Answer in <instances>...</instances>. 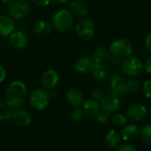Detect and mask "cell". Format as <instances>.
I'll return each mask as SVG.
<instances>
[{"mask_svg": "<svg viewBox=\"0 0 151 151\" xmlns=\"http://www.w3.org/2000/svg\"><path fill=\"white\" fill-rule=\"evenodd\" d=\"M74 17L67 9H61L58 11L52 17L51 26L52 28L58 32H66L70 30L73 25Z\"/></svg>", "mask_w": 151, "mask_h": 151, "instance_id": "cell-2", "label": "cell"}, {"mask_svg": "<svg viewBox=\"0 0 151 151\" xmlns=\"http://www.w3.org/2000/svg\"><path fill=\"white\" fill-rule=\"evenodd\" d=\"M52 26L47 20H39L33 26V33L38 37H46L52 32Z\"/></svg>", "mask_w": 151, "mask_h": 151, "instance_id": "cell-18", "label": "cell"}, {"mask_svg": "<svg viewBox=\"0 0 151 151\" xmlns=\"http://www.w3.org/2000/svg\"><path fill=\"white\" fill-rule=\"evenodd\" d=\"M9 42L12 48L16 50H23L28 44V38L23 32L16 31L9 36Z\"/></svg>", "mask_w": 151, "mask_h": 151, "instance_id": "cell-14", "label": "cell"}, {"mask_svg": "<svg viewBox=\"0 0 151 151\" xmlns=\"http://www.w3.org/2000/svg\"><path fill=\"white\" fill-rule=\"evenodd\" d=\"M95 118H96V120L98 123L104 124V123H105V122L108 120V119H109V114L106 113V112H104V111H99V112L95 116Z\"/></svg>", "mask_w": 151, "mask_h": 151, "instance_id": "cell-30", "label": "cell"}, {"mask_svg": "<svg viewBox=\"0 0 151 151\" xmlns=\"http://www.w3.org/2000/svg\"><path fill=\"white\" fill-rule=\"evenodd\" d=\"M117 151H138V150L131 144H123L117 148Z\"/></svg>", "mask_w": 151, "mask_h": 151, "instance_id": "cell-31", "label": "cell"}, {"mask_svg": "<svg viewBox=\"0 0 151 151\" xmlns=\"http://www.w3.org/2000/svg\"><path fill=\"white\" fill-rule=\"evenodd\" d=\"M91 73L93 77L99 81H104L109 78V69L104 63H95Z\"/></svg>", "mask_w": 151, "mask_h": 151, "instance_id": "cell-21", "label": "cell"}, {"mask_svg": "<svg viewBox=\"0 0 151 151\" xmlns=\"http://www.w3.org/2000/svg\"><path fill=\"white\" fill-rule=\"evenodd\" d=\"M75 30L79 38L83 41H89L96 34V26L90 19L82 18L77 22Z\"/></svg>", "mask_w": 151, "mask_h": 151, "instance_id": "cell-7", "label": "cell"}, {"mask_svg": "<svg viewBox=\"0 0 151 151\" xmlns=\"http://www.w3.org/2000/svg\"><path fill=\"white\" fill-rule=\"evenodd\" d=\"M84 116H85V114H84L82 109H81L80 107L74 108L73 110V111L71 112V119L74 122H81L84 119Z\"/></svg>", "mask_w": 151, "mask_h": 151, "instance_id": "cell-28", "label": "cell"}, {"mask_svg": "<svg viewBox=\"0 0 151 151\" xmlns=\"http://www.w3.org/2000/svg\"><path fill=\"white\" fill-rule=\"evenodd\" d=\"M100 108L104 112L110 114H113L118 111L120 108V97L111 94L108 96H104V97L100 100Z\"/></svg>", "mask_w": 151, "mask_h": 151, "instance_id": "cell-8", "label": "cell"}, {"mask_svg": "<svg viewBox=\"0 0 151 151\" xmlns=\"http://www.w3.org/2000/svg\"><path fill=\"white\" fill-rule=\"evenodd\" d=\"M50 100V93L45 88H35L28 96L29 104L35 111H43L48 108Z\"/></svg>", "mask_w": 151, "mask_h": 151, "instance_id": "cell-3", "label": "cell"}, {"mask_svg": "<svg viewBox=\"0 0 151 151\" xmlns=\"http://www.w3.org/2000/svg\"><path fill=\"white\" fill-rule=\"evenodd\" d=\"M124 74L129 78H137L144 72V64L137 57H128L122 64Z\"/></svg>", "mask_w": 151, "mask_h": 151, "instance_id": "cell-5", "label": "cell"}, {"mask_svg": "<svg viewBox=\"0 0 151 151\" xmlns=\"http://www.w3.org/2000/svg\"><path fill=\"white\" fill-rule=\"evenodd\" d=\"M122 142V138L120 133L112 129L110 130L105 135V143L111 149H117L120 146Z\"/></svg>", "mask_w": 151, "mask_h": 151, "instance_id": "cell-22", "label": "cell"}, {"mask_svg": "<svg viewBox=\"0 0 151 151\" xmlns=\"http://www.w3.org/2000/svg\"><path fill=\"white\" fill-rule=\"evenodd\" d=\"M91 96H92L93 99H95L96 101H100L104 97V94H103V92L100 89L95 88L91 92Z\"/></svg>", "mask_w": 151, "mask_h": 151, "instance_id": "cell-32", "label": "cell"}, {"mask_svg": "<svg viewBox=\"0 0 151 151\" xmlns=\"http://www.w3.org/2000/svg\"><path fill=\"white\" fill-rule=\"evenodd\" d=\"M6 70H5V68L0 64V83L1 82H3L4 80H5V78H6Z\"/></svg>", "mask_w": 151, "mask_h": 151, "instance_id": "cell-35", "label": "cell"}, {"mask_svg": "<svg viewBox=\"0 0 151 151\" xmlns=\"http://www.w3.org/2000/svg\"><path fill=\"white\" fill-rule=\"evenodd\" d=\"M100 104L98 101L89 98L83 102L82 104V111L86 116L95 117L100 111Z\"/></svg>", "mask_w": 151, "mask_h": 151, "instance_id": "cell-20", "label": "cell"}, {"mask_svg": "<svg viewBox=\"0 0 151 151\" xmlns=\"http://www.w3.org/2000/svg\"><path fill=\"white\" fill-rule=\"evenodd\" d=\"M140 137L143 142L151 146V124L145 125L140 130Z\"/></svg>", "mask_w": 151, "mask_h": 151, "instance_id": "cell-26", "label": "cell"}, {"mask_svg": "<svg viewBox=\"0 0 151 151\" xmlns=\"http://www.w3.org/2000/svg\"><path fill=\"white\" fill-rule=\"evenodd\" d=\"M143 64H144V70L146 71L147 73L151 75V56L147 58V59L145 60V63Z\"/></svg>", "mask_w": 151, "mask_h": 151, "instance_id": "cell-34", "label": "cell"}, {"mask_svg": "<svg viewBox=\"0 0 151 151\" xmlns=\"http://www.w3.org/2000/svg\"><path fill=\"white\" fill-rule=\"evenodd\" d=\"M59 82V75L57 71L53 69L46 70L41 77V84L43 88L47 90H53Z\"/></svg>", "mask_w": 151, "mask_h": 151, "instance_id": "cell-11", "label": "cell"}, {"mask_svg": "<svg viewBox=\"0 0 151 151\" xmlns=\"http://www.w3.org/2000/svg\"><path fill=\"white\" fill-rule=\"evenodd\" d=\"M15 0H1V2L4 4H12V2H14Z\"/></svg>", "mask_w": 151, "mask_h": 151, "instance_id": "cell-37", "label": "cell"}, {"mask_svg": "<svg viewBox=\"0 0 151 151\" xmlns=\"http://www.w3.org/2000/svg\"><path fill=\"white\" fill-rule=\"evenodd\" d=\"M150 119H151V107H150Z\"/></svg>", "mask_w": 151, "mask_h": 151, "instance_id": "cell-39", "label": "cell"}, {"mask_svg": "<svg viewBox=\"0 0 151 151\" xmlns=\"http://www.w3.org/2000/svg\"><path fill=\"white\" fill-rule=\"evenodd\" d=\"M55 1H57V2H58V3H61V4H64V3L68 2L69 0H55Z\"/></svg>", "mask_w": 151, "mask_h": 151, "instance_id": "cell-38", "label": "cell"}, {"mask_svg": "<svg viewBox=\"0 0 151 151\" xmlns=\"http://www.w3.org/2000/svg\"><path fill=\"white\" fill-rule=\"evenodd\" d=\"M127 80L119 74H113L110 79V89L111 94L123 97L128 95L127 87H126Z\"/></svg>", "mask_w": 151, "mask_h": 151, "instance_id": "cell-9", "label": "cell"}, {"mask_svg": "<svg viewBox=\"0 0 151 151\" xmlns=\"http://www.w3.org/2000/svg\"><path fill=\"white\" fill-rule=\"evenodd\" d=\"M69 11L73 15V17L82 19V18H85L87 14L88 13V7L84 2L76 0L70 4Z\"/></svg>", "mask_w": 151, "mask_h": 151, "instance_id": "cell-19", "label": "cell"}, {"mask_svg": "<svg viewBox=\"0 0 151 151\" xmlns=\"http://www.w3.org/2000/svg\"><path fill=\"white\" fill-rule=\"evenodd\" d=\"M111 121L116 127H123L127 124L128 119H127V116H125L124 114L119 113V112H115L111 116Z\"/></svg>", "mask_w": 151, "mask_h": 151, "instance_id": "cell-25", "label": "cell"}, {"mask_svg": "<svg viewBox=\"0 0 151 151\" xmlns=\"http://www.w3.org/2000/svg\"><path fill=\"white\" fill-rule=\"evenodd\" d=\"M27 99V88L20 81H12L5 91L4 101L12 109L21 107Z\"/></svg>", "mask_w": 151, "mask_h": 151, "instance_id": "cell-1", "label": "cell"}, {"mask_svg": "<svg viewBox=\"0 0 151 151\" xmlns=\"http://www.w3.org/2000/svg\"><path fill=\"white\" fill-rule=\"evenodd\" d=\"M31 10V4L27 0H15L8 5L9 16L13 19H22L26 18Z\"/></svg>", "mask_w": 151, "mask_h": 151, "instance_id": "cell-6", "label": "cell"}, {"mask_svg": "<svg viewBox=\"0 0 151 151\" xmlns=\"http://www.w3.org/2000/svg\"><path fill=\"white\" fill-rule=\"evenodd\" d=\"M11 119L13 121V123L19 127H27L31 123V115L30 113L22 108H16L12 112Z\"/></svg>", "mask_w": 151, "mask_h": 151, "instance_id": "cell-12", "label": "cell"}, {"mask_svg": "<svg viewBox=\"0 0 151 151\" xmlns=\"http://www.w3.org/2000/svg\"><path fill=\"white\" fill-rule=\"evenodd\" d=\"M65 96H66V100L68 104L74 108H78L81 106L84 102V96H83L82 92L80 89L75 88H70L66 92Z\"/></svg>", "mask_w": 151, "mask_h": 151, "instance_id": "cell-17", "label": "cell"}, {"mask_svg": "<svg viewBox=\"0 0 151 151\" xmlns=\"http://www.w3.org/2000/svg\"><path fill=\"white\" fill-rule=\"evenodd\" d=\"M147 108L141 103L131 104L127 110V118L131 122H139L147 115Z\"/></svg>", "mask_w": 151, "mask_h": 151, "instance_id": "cell-10", "label": "cell"}, {"mask_svg": "<svg viewBox=\"0 0 151 151\" xmlns=\"http://www.w3.org/2000/svg\"><path fill=\"white\" fill-rule=\"evenodd\" d=\"M120 135L122 141L127 142H131L135 141L138 136H140V129L134 124H127L122 127L120 131Z\"/></svg>", "mask_w": 151, "mask_h": 151, "instance_id": "cell-15", "label": "cell"}, {"mask_svg": "<svg viewBox=\"0 0 151 151\" xmlns=\"http://www.w3.org/2000/svg\"><path fill=\"white\" fill-rule=\"evenodd\" d=\"M126 87H127V93L133 94V93H136L141 88V83L135 78H130L129 80H127Z\"/></svg>", "mask_w": 151, "mask_h": 151, "instance_id": "cell-27", "label": "cell"}, {"mask_svg": "<svg viewBox=\"0 0 151 151\" xmlns=\"http://www.w3.org/2000/svg\"><path fill=\"white\" fill-rule=\"evenodd\" d=\"M32 2L37 5V6H40V7H44V6H47L50 4L51 0H32Z\"/></svg>", "mask_w": 151, "mask_h": 151, "instance_id": "cell-33", "label": "cell"}, {"mask_svg": "<svg viewBox=\"0 0 151 151\" xmlns=\"http://www.w3.org/2000/svg\"><path fill=\"white\" fill-rule=\"evenodd\" d=\"M109 49L111 54L117 58H127L131 56L134 50L131 42L125 38H118L114 40Z\"/></svg>", "mask_w": 151, "mask_h": 151, "instance_id": "cell-4", "label": "cell"}, {"mask_svg": "<svg viewBox=\"0 0 151 151\" xmlns=\"http://www.w3.org/2000/svg\"><path fill=\"white\" fill-rule=\"evenodd\" d=\"M145 45H146L147 50L151 53V32L150 33H149V35L146 36V39H145Z\"/></svg>", "mask_w": 151, "mask_h": 151, "instance_id": "cell-36", "label": "cell"}, {"mask_svg": "<svg viewBox=\"0 0 151 151\" xmlns=\"http://www.w3.org/2000/svg\"><path fill=\"white\" fill-rule=\"evenodd\" d=\"M11 107L8 106L6 102L0 101V121H5L8 119H11L12 117V111Z\"/></svg>", "mask_w": 151, "mask_h": 151, "instance_id": "cell-24", "label": "cell"}, {"mask_svg": "<svg viewBox=\"0 0 151 151\" xmlns=\"http://www.w3.org/2000/svg\"><path fill=\"white\" fill-rule=\"evenodd\" d=\"M142 94L143 96L151 101V80H149L147 81H145L142 85Z\"/></svg>", "mask_w": 151, "mask_h": 151, "instance_id": "cell-29", "label": "cell"}, {"mask_svg": "<svg viewBox=\"0 0 151 151\" xmlns=\"http://www.w3.org/2000/svg\"><path fill=\"white\" fill-rule=\"evenodd\" d=\"M111 55L110 49L104 45H100L93 51V60L95 63H104Z\"/></svg>", "mask_w": 151, "mask_h": 151, "instance_id": "cell-23", "label": "cell"}, {"mask_svg": "<svg viewBox=\"0 0 151 151\" xmlns=\"http://www.w3.org/2000/svg\"><path fill=\"white\" fill-rule=\"evenodd\" d=\"M95 61L92 58L89 57H81L74 64V69L75 71L80 74H88L92 72V69L94 67Z\"/></svg>", "mask_w": 151, "mask_h": 151, "instance_id": "cell-13", "label": "cell"}, {"mask_svg": "<svg viewBox=\"0 0 151 151\" xmlns=\"http://www.w3.org/2000/svg\"><path fill=\"white\" fill-rule=\"evenodd\" d=\"M15 30L14 19L10 16L0 14V35L10 36Z\"/></svg>", "mask_w": 151, "mask_h": 151, "instance_id": "cell-16", "label": "cell"}]
</instances>
